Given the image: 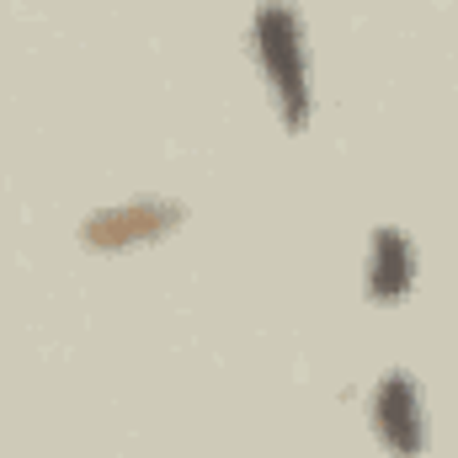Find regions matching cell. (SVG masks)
I'll return each mask as SVG.
<instances>
[{
  "label": "cell",
  "instance_id": "obj_1",
  "mask_svg": "<svg viewBox=\"0 0 458 458\" xmlns=\"http://www.w3.org/2000/svg\"><path fill=\"white\" fill-rule=\"evenodd\" d=\"M250 54H256V70L272 91V107L283 117V128L304 133L315 117V97H310V43H304L299 5L261 0L250 16Z\"/></svg>",
  "mask_w": 458,
  "mask_h": 458
},
{
  "label": "cell",
  "instance_id": "obj_2",
  "mask_svg": "<svg viewBox=\"0 0 458 458\" xmlns=\"http://www.w3.org/2000/svg\"><path fill=\"white\" fill-rule=\"evenodd\" d=\"M368 421L373 437L389 458H421L427 454V400L411 368H384L373 394H368Z\"/></svg>",
  "mask_w": 458,
  "mask_h": 458
},
{
  "label": "cell",
  "instance_id": "obj_3",
  "mask_svg": "<svg viewBox=\"0 0 458 458\" xmlns=\"http://www.w3.org/2000/svg\"><path fill=\"white\" fill-rule=\"evenodd\" d=\"M182 219H187V208L176 198H155L149 192V198H128V203H113V208L91 214L81 225V240L91 250H128V245H149V240L171 234Z\"/></svg>",
  "mask_w": 458,
  "mask_h": 458
},
{
  "label": "cell",
  "instance_id": "obj_4",
  "mask_svg": "<svg viewBox=\"0 0 458 458\" xmlns=\"http://www.w3.org/2000/svg\"><path fill=\"white\" fill-rule=\"evenodd\" d=\"M362 288H368V304L389 310V304H405L411 288H416V245L411 234L394 225H378L368 240V272H362Z\"/></svg>",
  "mask_w": 458,
  "mask_h": 458
}]
</instances>
